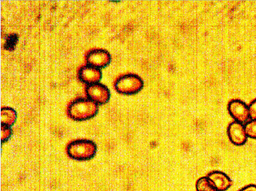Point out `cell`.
<instances>
[{"instance_id": "cell-1", "label": "cell", "mask_w": 256, "mask_h": 191, "mask_svg": "<svg viewBox=\"0 0 256 191\" xmlns=\"http://www.w3.org/2000/svg\"><path fill=\"white\" fill-rule=\"evenodd\" d=\"M97 112V105L92 101L85 99L74 101L68 108L70 116L76 120L89 119L93 117Z\"/></svg>"}, {"instance_id": "cell-2", "label": "cell", "mask_w": 256, "mask_h": 191, "mask_svg": "<svg viewBox=\"0 0 256 191\" xmlns=\"http://www.w3.org/2000/svg\"><path fill=\"white\" fill-rule=\"evenodd\" d=\"M96 146L92 141L80 140L74 141L68 146L67 152L69 156L76 160H87L96 154Z\"/></svg>"}, {"instance_id": "cell-3", "label": "cell", "mask_w": 256, "mask_h": 191, "mask_svg": "<svg viewBox=\"0 0 256 191\" xmlns=\"http://www.w3.org/2000/svg\"><path fill=\"white\" fill-rule=\"evenodd\" d=\"M228 110L231 116L240 123L244 122L250 117L248 108L240 100L230 101L228 104Z\"/></svg>"}, {"instance_id": "cell-4", "label": "cell", "mask_w": 256, "mask_h": 191, "mask_svg": "<svg viewBox=\"0 0 256 191\" xmlns=\"http://www.w3.org/2000/svg\"><path fill=\"white\" fill-rule=\"evenodd\" d=\"M228 134L230 142L236 146H241L247 140L244 128L243 125L236 121L230 123L228 128Z\"/></svg>"}, {"instance_id": "cell-5", "label": "cell", "mask_w": 256, "mask_h": 191, "mask_svg": "<svg viewBox=\"0 0 256 191\" xmlns=\"http://www.w3.org/2000/svg\"><path fill=\"white\" fill-rule=\"evenodd\" d=\"M86 92L90 98L100 104L106 102L110 98L108 90L100 84H92L88 87Z\"/></svg>"}, {"instance_id": "cell-6", "label": "cell", "mask_w": 256, "mask_h": 191, "mask_svg": "<svg viewBox=\"0 0 256 191\" xmlns=\"http://www.w3.org/2000/svg\"><path fill=\"white\" fill-rule=\"evenodd\" d=\"M207 177L212 180L218 191H225L232 184L230 178L221 172H210Z\"/></svg>"}, {"instance_id": "cell-7", "label": "cell", "mask_w": 256, "mask_h": 191, "mask_svg": "<svg viewBox=\"0 0 256 191\" xmlns=\"http://www.w3.org/2000/svg\"><path fill=\"white\" fill-rule=\"evenodd\" d=\"M108 55L102 50H94L88 56V62L94 66H103L108 62Z\"/></svg>"}, {"instance_id": "cell-8", "label": "cell", "mask_w": 256, "mask_h": 191, "mask_svg": "<svg viewBox=\"0 0 256 191\" xmlns=\"http://www.w3.org/2000/svg\"><path fill=\"white\" fill-rule=\"evenodd\" d=\"M100 71L94 67H84L80 72V77L82 80L86 82H92L98 80L100 74Z\"/></svg>"}, {"instance_id": "cell-9", "label": "cell", "mask_w": 256, "mask_h": 191, "mask_svg": "<svg viewBox=\"0 0 256 191\" xmlns=\"http://www.w3.org/2000/svg\"><path fill=\"white\" fill-rule=\"evenodd\" d=\"M2 125L10 127L16 119V113L10 108H4L2 110Z\"/></svg>"}, {"instance_id": "cell-10", "label": "cell", "mask_w": 256, "mask_h": 191, "mask_svg": "<svg viewBox=\"0 0 256 191\" xmlns=\"http://www.w3.org/2000/svg\"><path fill=\"white\" fill-rule=\"evenodd\" d=\"M196 188L198 191H218L213 182L208 177L198 179Z\"/></svg>"}, {"instance_id": "cell-11", "label": "cell", "mask_w": 256, "mask_h": 191, "mask_svg": "<svg viewBox=\"0 0 256 191\" xmlns=\"http://www.w3.org/2000/svg\"><path fill=\"white\" fill-rule=\"evenodd\" d=\"M244 128L247 136L256 139V120L246 123Z\"/></svg>"}, {"instance_id": "cell-12", "label": "cell", "mask_w": 256, "mask_h": 191, "mask_svg": "<svg viewBox=\"0 0 256 191\" xmlns=\"http://www.w3.org/2000/svg\"><path fill=\"white\" fill-rule=\"evenodd\" d=\"M18 37L16 34L9 36L6 40L4 47L8 50H12L17 42Z\"/></svg>"}, {"instance_id": "cell-13", "label": "cell", "mask_w": 256, "mask_h": 191, "mask_svg": "<svg viewBox=\"0 0 256 191\" xmlns=\"http://www.w3.org/2000/svg\"><path fill=\"white\" fill-rule=\"evenodd\" d=\"M12 134V130L10 128L9 126H6L2 125L1 128V136H2V142H4Z\"/></svg>"}, {"instance_id": "cell-14", "label": "cell", "mask_w": 256, "mask_h": 191, "mask_svg": "<svg viewBox=\"0 0 256 191\" xmlns=\"http://www.w3.org/2000/svg\"><path fill=\"white\" fill-rule=\"evenodd\" d=\"M250 117L252 120H256V99L253 100L248 106Z\"/></svg>"}, {"instance_id": "cell-15", "label": "cell", "mask_w": 256, "mask_h": 191, "mask_svg": "<svg viewBox=\"0 0 256 191\" xmlns=\"http://www.w3.org/2000/svg\"><path fill=\"white\" fill-rule=\"evenodd\" d=\"M239 191H256V185L250 184L244 188H242Z\"/></svg>"}]
</instances>
